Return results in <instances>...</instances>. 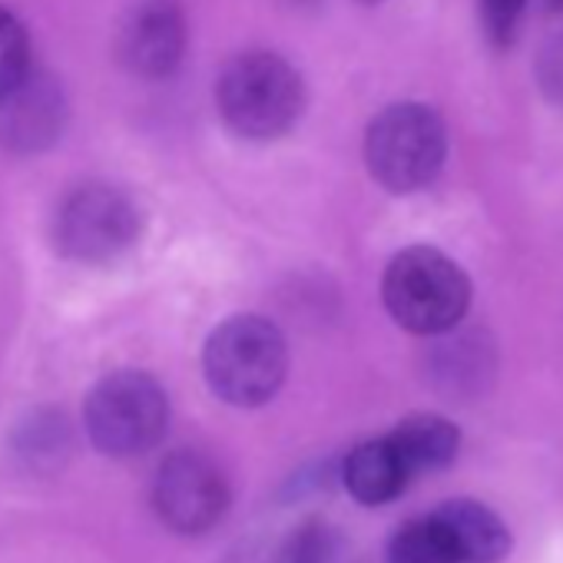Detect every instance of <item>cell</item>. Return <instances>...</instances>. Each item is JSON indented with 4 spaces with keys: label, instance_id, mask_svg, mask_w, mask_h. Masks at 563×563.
<instances>
[{
    "label": "cell",
    "instance_id": "cell-1",
    "mask_svg": "<svg viewBox=\"0 0 563 563\" xmlns=\"http://www.w3.org/2000/svg\"><path fill=\"white\" fill-rule=\"evenodd\" d=\"M222 123L252 143L286 136L306 110L302 74L278 54L245 51L232 57L216 80Z\"/></svg>",
    "mask_w": 563,
    "mask_h": 563
},
{
    "label": "cell",
    "instance_id": "cell-2",
    "mask_svg": "<svg viewBox=\"0 0 563 563\" xmlns=\"http://www.w3.org/2000/svg\"><path fill=\"white\" fill-rule=\"evenodd\" d=\"M289 372V345L262 316H232L212 329L202 349V375L232 408L272 401Z\"/></svg>",
    "mask_w": 563,
    "mask_h": 563
},
{
    "label": "cell",
    "instance_id": "cell-3",
    "mask_svg": "<svg viewBox=\"0 0 563 563\" xmlns=\"http://www.w3.org/2000/svg\"><path fill=\"white\" fill-rule=\"evenodd\" d=\"M388 316L411 335H448L471 309V278L441 249H401L382 278Z\"/></svg>",
    "mask_w": 563,
    "mask_h": 563
},
{
    "label": "cell",
    "instance_id": "cell-4",
    "mask_svg": "<svg viewBox=\"0 0 563 563\" xmlns=\"http://www.w3.org/2000/svg\"><path fill=\"white\" fill-rule=\"evenodd\" d=\"M448 159V130L428 103H391L365 133V166L395 196L428 189Z\"/></svg>",
    "mask_w": 563,
    "mask_h": 563
},
{
    "label": "cell",
    "instance_id": "cell-5",
    "mask_svg": "<svg viewBox=\"0 0 563 563\" xmlns=\"http://www.w3.org/2000/svg\"><path fill=\"white\" fill-rule=\"evenodd\" d=\"M84 428L107 457H140L163 441L169 428V398L146 372H113L87 391Z\"/></svg>",
    "mask_w": 563,
    "mask_h": 563
},
{
    "label": "cell",
    "instance_id": "cell-6",
    "mask_svg": "<svg viewBox=\"0 0 563 563\" xmlns=\"http://www.w3.org/2000/svg\"><path fill=\"white\" fill-rule=\"evenodd\" d=\"M140 239V209L136 202L107 183H87L64 196L54 216V245L60 255L103 265L120 258Z\"/></svg>",
    "mask_w": 563,
    "mask_h": 563
},
{
    "label": "cell",
    "instance_id": "cell-7",
    "mask_svg": "<svg viewBox=\"0 0 563 563\" xmlns=\"http://www.w3.org/2000/svg\"><path fill=\"white\" fill-rule=\"evenodd\" d=\"M156 517L186 537L212 530L229 507L222 471L199 451H173L153 477Z\"/></svg>",
    "mask_w": 563,
    "mask_h": 563
},
{
    "label": "cell",
    "instance_id": "cell-8",
    "mask_svg": "<svg viewBox=\"0 0 563 563\" xmlns=\"http://www.w3.org/2000/svg\"><path fill=\"white\" fill-rule=\"evenodd\" d=\"M120 64L143 77L163 80L176 74L186 54V18L176 0H140L117 37Z\"/></svg>",
    "mask_w": 563,
    "mask_h": 563
},
{
    "label": "cell",
    "instance_id": "cell-9",
    "mask_svg": "<svg viewBox=\"0 0 563 563\" xmlns=\"http://www.w3.org/2000/svg\"><path fill=\"white\" fill-rule=\"evenodd\" d=\"M60 87L47 77H27L8 97H0V140L11 150H41L57 140L64 126Z\"/></svg>",
    "mask_w": 563,
    "mask_h": 563
},
{
    "label": "cell",
    "instance_id": "cell-10",
    "mask_svg": "<svg viewBox=\"0 0 563 563\" xmlns=\"http://www.w3.org/2000/svg\"><path fill=\"white\" fill-rule=\"evenodd\" d=\"M431 517L441 523V530L448 533L464 563H500L514 547L504 517L481 500H444Z\"/></svg>",
    "mask_w": 563,
    "mask_h": 563
},
{
    "label": "cell",
    "instance_id": "cell-11",
    "mask_svg": "<svg viewBox=\"0 0 563 563\" xmlns=\"http://www.w3.org/2000/svg\"><path fill=\"white\" fill-rule=\"evenodd\" d=\"M415 474L395 451L391 438H375L362 441L349 451L342 464V484L352 494V500L365 507H382L391 504L411 481Z\"/></svg>",
    "mask_w": 563,
    "mask_h": 563
},
{
    "label": "cell",
    "instance_id": "cell-12",
    "mask_svg": "<svg viewBox=\"0 0 563 563\" xmlns=\"http://www.w3.org/2000/svg\"><path fill=\"white\" fill-rule=\"evenodd\" d=\"M395 451L408 464L411 474L421 471H441L448 467L461 451V431L454 421L441 415H408L391 434Z\"/></svg>",
    "mask_w": 563,
    "mask_h": 563
},
{
    "label": "cell",
    "instance_id": "cell-13",
    "mask_svg": "<svg viewBox=\"0 0 563 563\" xmlns=\"http://www.w3.org/2000/svg\"><path fill=\"white\" fill-rule=\"evenodd\" d=\"M391 563H464L434 517L405 523L388 543Z\"/></svg>",
    "mask_w": 563,
    "mask_h": 563
},
{
    "label": "cell",
    "instance_id": "cell-14",
    "mask_svg": "<svg viewBox=\"0 0 563 563\" xmlns=\"http://www.w3.org/2000/svg\"><path fill=\"white\" fill-rule=\"evenodd\" d=\"M67 441H70V431L57 411H37L18 428V438H14L18 454L34 467L54 464L67 451Z\"/></svg>",
    "mask_w": 563,
    "mask_h": 563
},
{
    "label": "cell",
    "instance_id": "cell-15",
    "mask_svg": "<svg viewBox=\"0 0 563 563\" xmlns=\"http://www.w3.org/2000/svg\"><path fill=\"white\" fill-rule=\"evenodd\" d=\"M31 77V37L24 24L0 8V97H8Z\"/></svg>",
    "mask_w": 563,
    "mask_h": 563
},
{
    "label": "cell",
    "instance_id": "cell-16",
    "mask_svg": "<svg viewBox=\"0 0 563 563\" xmlns=\"http://www.w3.org/2000/svg\"><path fill=\"white\" fill-rule=\"evenodd\" d=\"M537 84L547 100L563 110V31L547 37L537 54Z\"/></svg>",
    "mask_w": 563,
    "mask_h": 563
},
{
    "label": "cell",
    "instance_id": "cell-17",
    "mask_svg": "<svg viewBox=\"0 0 563 563\" xmlns=\"http://www.w3.org/2000/svg\"><path fill=\"white\" fill-rule=\"evenodd\" d=\"M550 8H553V11H563V0H550Z\"/></svg>",
    "mask_w": 563,
    "mask_h": 563
},
{
    "label": "cell",
    "instance_id": "cell-18",
    "mask_svg": "<svg viewBox=\"0 0 563 563\" xmlns=\"http://www.w3.org/2000/svg\"><path fill=\"white\" fill-rule=\"evenodd\" d=\"M365 4H378V0H365Z\"/></svg>",
    "mask_w": 563,
    "mask_h": 563
}]
</instances>
